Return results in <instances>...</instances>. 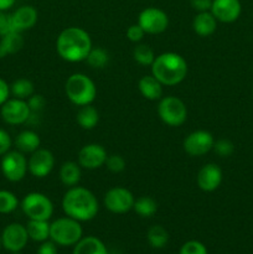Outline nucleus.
<instances>
[{"mask_svg": "<svg viewBox=\"0 0 253 254\" xmlns=\"http://www.w3.org/2000/svg\"><path fill=\"white\" fill-rule=\"evenodd\" d=\"M29 235L25 226L20 223H10L1 233V243L5 250L15 253L21 251L26 246Z\"/></svg>", "mask_w": 253, "mask_h": 254, "instance_id": "nucleus-15", "label": "nucleus"}, {"mask_svg": "<svg viewBox=\"0 0 253 254\" xmlns=\"http://www.w3.org/2000/svg\"><path fill=\"white\" fill-rule=\"evenodd\" d=\"M81 166L74 161H66L60 169V180L67 188H73L78 185L81 180Z\"/></svg>", "mask_w": 253, "mask_h": 254, "instance_id": "nucleus-22", "label": "nucleus"}, {"mask_svg": "<svg viewBox=\"0 0 253 254\" xmlns=\"http://www.w3.org/2000/svg\"><path fill=\"white\" fill-rule=\"evenodd\" d=\"M16 0H0V11H6L14 6Z\"/></svg>", "mask_w": 253, "mask_h": 254, "instance_id": "nucleus-43", "label": "nucleus"}, {"mask_svg": "<svg viewBox=\"0 0 253 254\" xmlns=\"http://www.w3.org/2000/svg\"><path fill=\"white\" fill-rule=\"evenodd\" d=\"M24 47V37L21 32L12 31L1 36L0 41V55L1 57L6 55H14Z\"/></svg>", "mask_w": 253, "mask_h": 254, "instance_id": "nucleus-24", "label": "nucleus"}, {"mask_svg": "<svg viewBox=\"0 0 253 254\" xmlns=\"http://www.w3.org/2000/svg\"><path fill=\"white\" fill-rule=\"evenodd\" d=\"M197 186L205 192H212L222 183V170L216 164H206L198 170L196 176Z\"/></svg>", "mask_w": 253, "mask_h": 254, "instance_id": "nucleus-17", "label": "nucleus"}, {"mask_svg": "<svg viewBox=\"0 0 253 254\" xmlns=\"http://www.w3.org/2000/svg\"><path fill=\"white\" fill-rule=\"evenodd\" d=\"M133 210L140 217H151L158 211V203L154 198L149 197V196H141L134 201Z\"/></svg>", "mask_w": 253, "mask_h": 254, "instance_id": "nucleus-28", "label": "nucleus"}, {"mask_svg": "<svg viewBox=\"0 0 253 254\" xmlns=\"http://www.w3.org/2000/svg\"><path fill=\"white\" fill-rule=\"evenodd\" d=\"M22 212L29 220L49 221L54 213V205L45 193L30 192L21 201Z\"/></svg>", "mask_w": 253, "mask_h": 254, "instance_id": "nucleus-7", "label": "nucleus"}, {"mask_svg": "<svg viewBox=\"0 0 253 254\" xmlns=\"http://www.w3.org/2000/svg\"><path fill=\"white\" fill-rule=\"evenodd\" d=\"M10 19L14 31L24 32L34 27L37 22V10L31 5H22L10 15Z\"/></svg>", "mask_w": 253, "mask_h": 254, "instance_id": "nucleus-18", "label": "nucleus"}, {"mask_svg": "<svg viewBox=\"0 0 253 254\" xmlns=\"http://www.w3.org/2000/svg\"><path fill=\"white\" fill-rule=\"evenodd\" d=\"M9 98H10V86L6 83V81L0 78V107H1Z\"/></svg>", "mask_w": 253, "mask_h": 254, "instance_id": "nucleus-41", "label": "nucleus"}, {"mask_svg": "<svg viewBox=\"0 0 253 254\" xmlns=\"http://www.w3.org/2000/svg\"><path fill=\"white\" fill-rule=\"evenodd\" d=\"M146 238H148L151 247L163 248L165 247L166 243H168L169 233L163 226L155 225V226H151V227L149 228L148 233H146Z\"/></svg>", "mask_w": 253, "mask_h": 254, "instance_id": "nucleus-29", "label": "nucleus"}, {"mask_svg": "<svg viewBox=\"0 0 253 254\" xmlns=\"http://www.w3.org/2000/svg\"><path fill=\"white\" fill-rule=\"evenodd\" d=\"M34 83L27 78L16 79L10 86V94H12L15 98L25 99V101L34 94Z\"/></svg>", "mask_w": 253, "mask_h": 254, "instance_id": "nucleus-27", "label": "nucleus"}, {"mask_svg": "<svg viewBox=\"0 0 253 254\" xmlns=\"http://www.w3.org/2000/svg\"><path fill=\"white\" fill-rule=\"evenodd\" d=\"M29 238L36 242H45L50 237V223L49 221L30 220L26 226Z\"/></svg>", "mask_w": 253, "mask_h": 254, "instance_id": "nucleus-26", "label": "nucleus"}, {"mask_svg": "<svg viewBox=\"0 0 253 254\" xmlns=\"http://www.w3.org/2000/svg\"><path fill=\"white\" fill-rule=\"evenodd\" d=\"M2 247V243H1V236H0V250H1Z\"/></svg>", "mask_w": 253, "mask_h": 254, "instance_id": "nucleus-44", "label": "nucleus"}, {"mask_svg": "<svg viewBox=\"0 0 253 254\" xmlns=\"http://www.w3.org/2000/svg\"><path fill=\"white\" fill-rule=\"evenodd\" d=\"M19 206V200L16 195L11 191L0 190V213L6 215L15 211Z\"/></svg>", "mask_w": 253, "mask_h": 254, "instance_id": "nucleus-31", "label": "nucleus"}, {"mask_svg": "<svg viewBox=\"0 0 253 254\" xmlns=\"http://www.w3.org/2000/svg\"><path fill=\"white\" fill-rule=\"evenodd\" d=\"M252 93H253V89H252Z\"/></svg>", "mask_w": 253, "mask_h": 254, "instance_id": "nucleus-46", "label": "nucleus"}, {"mask_svg": "<svg viewBox=\"0 0 253 254\" xmlns=\"http://www.w3.org/2000/svg\"><path fill=\"white\" fill-rule=\"evenodd\" d=\"M64 92L72 103L82 107L91 104L96 99L97 87L87 74L73 73L67 78Z\"/></svg>", "mask_w": 253, "mask_h": 254, "instance_id": "nucleus-4", "label": "nucleus"}, {"mask_svg": "<svg viewBox=\"0 0 253 254\" xmlns=\"http://www.w3.org/2000/svg\"><path fill=\"white\" fill-rule=\"evenodd\" d=\"M15 146L22 154H32L40 148L41 139L34 130H24L15 138Z\"/></svg>", "mask_w": 253, "mask_h": 254, "instance_id": "nucleus-21", "label": "nucleus"}, {"mask_svg": "<svg viewBox=\"0 0 253 254\" xmlns=\"http://www.w3.org/2000/svg\"><path fill=\"white\" fill-rule=\"evenodd\" d=\"M180 254H207V250L198 241H189L181 247Z\"/></svg>", "mask_w": 253, "mask_h": 254, "instance_id": "nucleus-35", "label": "nucleus"}, {"mask_svg": "<svg viewBox=\"0 0 253 254\" xmlns=\"http://www.w3.org/2000/svg\"><path fill=\"white\" fill-rule=\"evenodd\" d=\"M213 150L217 155H220L221 158H228L230 155H232L233 151H235V145L231 140L228 139H220V140L215 141L213 144Z\"/></svg>", "mask_w": 253, "mask_h": 254, "instance_id": "nucleus-33", "label": "nucleus"}, {"mask_svg": "<svg viewBox=\"0 0 253 254\" xmlns=\"http://www.w3.org/2000/svg\"><path fill=\"white\" fill-rule=\"evenodd\" d=\"M12 140L11 136L9 135L6 130L0 128V156H2L4 154H6L7 151L11 149Z\"/></svg>", "mask_w": 253, "mask_h": 254, "instance_id": "nucleus-38", "label": "nucleus"}, {"mask_svg": "<svg viewBox=\"0 0 253 254\" xmlns=\"http://www.w3.org/2000/svg\"><path fill=\"white\" fill-rule=\"evenodd\" d=\"M108 154L106 149L99 144H87L81 150L78 151V164L81 168L87 169V170H96V169L102 168L106 164Z\"/></svg>", "mask_w": 253, "mask_h": 254, "instance_id": "nucleus-14", "label": "nucleus"}, {"mask_svg": "<svg viewBox=\"0 0 253 254\" xmlns=\"http://www.w3.org/2000/svg\"><path fill=\"white\" fill-rule=\"evenodd\" d=\"M0 116L2 121L10 126H20L27 123L31 117V111L25 99L9 98L0 107Z\"/></svg>", "mask_w": 253, "mask_h": 254, "instance_id": "nucleus-9", "label": "nucleus"}, {"mask_svg": "<svg viewBox=\"0 0 253 254\" xmlns=\"http://www.w3.org/2000/svg\"><path fill=\"white\" fill-rule=\"evenodd\" d=\"M134 195L126 188H113L104 195L103 202L107 210L113 213H126L133 210Z\"/></svg>", "mask_w": 253, "mask_h": 254, "instance_id": "nucleus-11", "label": "nucleus"}, {"mask_svg": "<svg viewBox=\"0 0 253 254\" xmlns=\"http://www.w3.org/2000/svg\"><path fill=\"white\" fill-rule=\"evenodd\" d=\"M92 47V40L88 32L76 26L64 29L59 35L56 41V49L60 57L72 64L84 61Z\"/></svg>", "mask_w": 253, "mask_h": 254, "instance_id": "nucleus-1", "label": "nucleus"}, {"mask_svg": "<svg viewBox=\"0 0 253 254\" xmlns=\"http://www.w3.org/2000/svg\"><path fill=\"white\" fill-rule=\"evenodd\" d=\"M158 114L166 126L180 127L188 119V108L180 98L168 96L160 98L158 104Z\"/></svg>", "mask_w": 253, "mask_h": 254, "instance_id": "nucleus-6", "label": "nucleus"}, {"mask_svg": "<svg viewBox=\"0 0 253 254\" xmlns=\"http://www.w3.org/2000/svg\"><path fill=\"white\" fill-rule=\"evenodd\" d=\"M27 104H29V108L31 111V114L40 113L42 109L45 108V104H46V99L44 98V96L41 94H32L31 97L26 99Z\"/></svg>", "mask_w": 253, "mask_h": 254, "instance_id": "nucleus-36", "label": "nucleus"}, {"mask_svg": "<svg viewBox=\"0 0 253 254\" xmlns=\"http://www.w3.org/2000/svg\"><path fill=\"white\" fill-rule=\"evenodd\" d=\"M210 11L217 21L230 24L240 17L242 5L240 0H212Z\"/></svg>", "mask_w": 253, "mask_h": 254, "instance_id": "nucleus-16", "label": "nucleus"}, {"mask_svg": "<svg viewBox=\"0 0 253 254\" xmlns=\"http://www.w3.org/2000/svg\"><path fill=\"white\" fill-rule=\"evenodd\" d=\"M56 243L52 241V242H49V241H45L42 242V245L40 246L39 251H37V254H57V248Z\"/></svg>", "mask_w": 253, "mask_h": 254, "instance_id": "nucleus-42", "label": "nucleus"}, {"mask_svg": "<svg viewBox=\"0 0 253 254\" xmlns=\"http://www.w3.org/2000/svg\"><path fill=\"white\" fill-rule=\"evenodd\" d=\"M1 173L10 183H19L25 178L27 169V160L24 154L19 150H9L2 155L0 163Z\"/></svg>", "mask_w": 253, "mask_h": 254, "instance_id": "nucleus-8", "label": "nucleus"}, {"mask_svg": "<svg viewBox=\"0 0 253 254\" xmlns=\"http://www.w3.org/2000/svg\"><path fill=\"white\" fill-rule=\"evenodd\" d=\"M0 57H1V55H0Z\"/></svg>", "mask_w": 253, "mask_h": 254, "instance_id": "nucleus-47", "label": "nucleus"}, {"mask_svg": "<svg viewBox=\"0 0 253 254\" xmlns=\"http://www.w3.org/2000/svg\"><path fill=\"white\" fill-rule=\"evenodd\" d=\"M144 35H145V31L139 26V24L131 25L126 30V37L131 42H140L143 40Z\"/></svg>", "mask_w": 253, "mask_h": 254, "instance_id": "nucleus-37", "label": "nucleus"}, {"mask_svg": "<svg viewBox=\"0 0 253 254\" xmlns=\"http://www.w3.org/2000/svg\"><path fill=\"white\" fill-rule=\"evenodd\" d=\"M104 165L107 166V169H108L111 173L118 174L122 173V171L126 169V160H124L123 156L113 154V155H108Z\"/></svg>", "mask_w": 253, "mask_h": 254, "instance_id": "nucleus-34", "label": "nucleus"}, {"mask_svg": "<svg viewBox=\"0 0 253 254\" xmlns=\"http://www.w3.org/2000/svg\"><path fill=\"white\" fill-rule=\"evenodd\" d=\"M191 6L198 12L210 11L211 5H212V0H190Z\"/></svg>", "mask_w": 253, "mask_h": 254, "instance_id": "nucleus-40", "label": "nucleus"}, {"mask_svg": "<svg viewBox=\"0 0 253 254\" xmlns=\"http://www.w3.org/2000/svg\"><path fill=\"white\" fill-rule=\"evenodd\" d=\"M138 88L141 96L149 101H158L163 97V84L153 74H146L141 77L139 79Z\"/></svg>", "mask_w": 253, "mask_h": 254, "instance_id": "nucleus-20", "label": "nucleus"}, {"mask_svg": "<svg viewBox=\"0 0 253 254\" xmlns=\"http://www.w3.org/2000/svg\"><path fill=\"white\" fill-rule=\"evenodd\" d=\"M73 254H108V252L101 240L93 237V236H89V237L81 238L76 243Z\"/></svg>", "mask_w": 253, "mask_h": 254, "instance_id": "nucleus-23", "label": "nucleus"}, {"mask_svg": "<svg viewBox=\"0 0 253 254\" xmlns=\"http://www.w3.org/2000/svg\"><path fill=\"white\" fill-rule=\"evenodd\" d=\"M133 57L139 64L141 66H151L155 60V55L154 51L148 46V45H138L133 51Z\"/></svg>", "mask_w": 253, "mask_h": 254, "instance_id": "nucleus-32", "label": "nucleus"}, {"mask_svg": "<svg viewBox=\"0 0 253 254\" xmlns=\"http://www.w3.org/2000/svg\"><path fill=\"white\" fill-rule=\"evenodd\" d=\"M62 208L68 217L82 222L93 220L98 213L99 205L92 191L81 186H73L63 195Z\"/></svg>", "mask_w": 253, "mask_h": 254, "instance_id": "nucleus-2", "label": "nucleus"}, {"mask_svg": "<svg viewBox=\"0 0 253 254\" xmlns=\"http://www.w3.org/2000/svg\"><path fill=\"white\" fill-rule=\"evenodd\" d=\"M151 74L163 86H176L188 74V62L175 52H164L155 57L151 64Z\"/></svg>", "mask_w": 253, "mask_h": 254, "instance_id": "nucleus-3", "label": "nucleus"}, {"mask_svg": "<svg viewBox=\"0 0 253 254\" xmlns=\"http://www.w3.org/2000/svg\"><path fill=\"white\" fill-rule=\"evenodd\" d=\"M12 254H20L19 252H15V253H12Z\"/></svg>", "mask_w": 253, "mask_h": 254, "instance_id": "nucleus-45", "label": "nucleus"}, {"mask_svg": "<svg viewBox=\"0 0 253 254\" xmlns=\"http://www.w3.org/2000/svg\"><path fill=\"white\" fill-rule=\"evenodd\" d=\"M12 31H14V29H12L10 15H6L4 11H0V35L4 36V35Z\"/></svg>", "mask_w": 253, "mask_h": 254, "instance_id": "nucleus-39", "label": "nucleus"}, {"mask_svg": "<svg viewBox=\"0 0 253 254\" xmlns=\"http://www.w3.org/2000/svg\"><path fill=\"white\" fill-rule=\"evenodd\" d=\"M50 238L60 246H73L82 238L79 221L71 217H62L50 225Z\"/></svg>", "mask_w": 253, "mask_h": 254, "instance_id": "nucleus-5", "label": "nucleus"}, {"mask_svg": "<svg viewBox=\"0 0 253 254\" xmlns=\"http://www.w3.org/2000/svg\"><path fill=\"white\" fill-rule=\"evenodd\" d=\"M215 139L207 130H195L184 140V150L190 156H202L213 148Z\"/></svg>", "mask_w": 253, "mask_h": 254, "instance_id": "nucleus-12", "label": "nucleus"}, {"mask_svg": "<svg viewBox=\"0 0 253 254\" xmlns=\"http://www.w3.org/2000/svg\"><path fill=\"white\" fill-rule=\"evenodd\" d=\"M87 64L92 67V68H104L109 62V55L102 47H92L89 51L88 56L86 59Z\"/></svg>", "mask_w": 253, "mask_h": 254, "instance_id": "nucleus-30", "label": "nucleus"}, {"mask_svg": "<svg viewBox=\"0 0 253 254\" xmlns=\"http://www.w3.org/2000/svg\"><path fill=\"white\" fill-rule=\"evenodd\" d=\"M192 29L198 36H210L217 29V20L211 11L198 12L192 20Z\"/></svg>", "mask_w": 253, "mask_h": 254, "instance_id": "nucleus-19", "label": "nucleus"}, {"mask_svg": "<svg viewBox=\"0 0 253 254\" xmlns=\"http://www.w3.org/2000/svg\"><path fill=\"white\" fill-rule=\"evenodd\" d=\"M138 24L145 34L158 35L168 29L169 17L166 12L159 7H146L139 14Z\"/></svg>", "mask_w": 253, "mask_h": 254, "instance_id": "nucleus-10", "label": "nucleus"}, {"mask_svg": "<svg viewBox=\"0 0 253 254\" xmlns=\"http://www.w3.org/2000/svg\"><path fill=\"white\" fill-rule=\"evenodd\" d=\"M55 166V156L47 149L39 148L31 154L27 160V169L32 176L44 179L49 175Z\"/></svg>", "mask_w": 253, "mask_h": 254, "instance_id": "nucleus-13", "label": "nucleus"}, {"mask_svg": "<svg viewBox=\"0 0 253 254\" xmlns=\"http://www.w3.org/2000/svg\"><path fill=\"white\" fill-rule=\"evenodd\" d=\"M76 121L81 128L91 130V129H93L94 127L98 124L99 113L94 107L91 106V104L82 106L81 108H79V111L77 112Z\"/></svg>", "mask_w": 253, "mask_h": 254, "instance_id": "nucleus-25", "label": "nucleus"}]
</instances>
